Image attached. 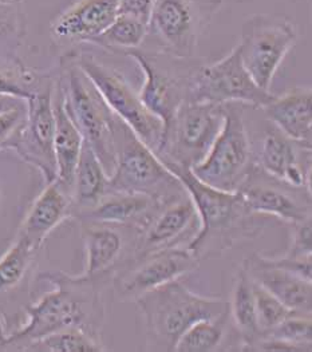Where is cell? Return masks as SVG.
<instances>
[{"instance_id":"6da1fadb","label":"cell","mask_w":312,"mask_h":352,"mask_svg":"<svg viewBox=\"0 0 312 352\" xmlns=\"http://www.w3.org/2000/svg\"><path fill=\"white\" fill-rule=\"evenodd\" d=\"M41 277L55 288L27 307L23 327L10 335L0 331V346L23 351L30 343L67 328H79L102 340L104 289L111 285L113 276H70L52 271Z\"/></svg>"},{"instance_id":"7a4b0ae2","label":"cell","mask_w":312,"mask_h":352,"mask_svg":"<svg viewBox=\"0 0 312 352\" xmlns=\"http://www.w3.org/2000/svg\"><path fill=\"white\" fill-rule=\"evenodd\" d=\"M164 165L181 181L197 210L200 229L188 248L200 260L219 256L238 241L255 239L267 227L268 217L254 213L238 190L213 188L200 181L188 168Z\"/></svg>"},{"instance_id":"3957f363","label":"cell","mask_w":312,"mask_h":352,"mask_svg":"<svg viewBox=\"0 0 312 352\" xmlns=\"http://www.w3.org/2000/svg\"><path fill=\"white\" fill-rule=\"evenodd\" d=\"M135 304L144 318L148 351H175L192 324L230 312L228 300L194 294L180 278L145 294Z\"/></svg>"},{"instance_id":"277c9868","label":"cell","mask_w":312,"mask_h":352,"mask_svg":"<svg viewBox=\"0 0 312 352\" xmlns=\"http://www.w3.org/2000/svg\"><path fill=\"white\" fill-rule=\"evenodd\" d=\"M56 80L67 116L110 176L115 166L117 131L121 120L111 111L97 87L80 70L76 54H67L60 59Z\"/></svg>"},{"instance_id":"5b68a950","label":"cell","mask_w":312,"mask_h":352,"mask_svg":"<svg viewBox=\"0 0 312 352\" xmlns=\"http://www.w3.org/2000/svg\"><path fill=\"white\" fill-rule=\"evenodd\" d=\"M109 192L142 193L161 202L186 195L181 181L122 121L117 131L115 166L109 176Z\"/></svg>"},{"instance_id":"8992f818","label":"cell","mask_w":312,"mask_h":352,"mask_svg":"<svg viewBox=\"0 0 312 352\" xmlns=\"http://www.w3.org/2000/svg\"><path fill=\"white\" fill-rule=\"evenodd\" d=\"M124 55L133 59L145 76L138 91L141 101L162 122L164 130L168 129L182 103L188 101L189 79L200 63L196 56L179 58L165 51L141 47Z\"/></svg>"},{"instance_id":"52a82bcc","label":"cell","mask_w":312,"mask_h":352,"mask_svg":"<svg viewBox=\"0 0 312 352\" xmlns=\"http://www.w3.org/2000/svg\"><path fill=\"white\" fill-rule=\"evenodd\" d=\"M256 165L243 111L234 103L224 107L223 127L205 158L190 168L192 173L213 188L234 192Z\"/></svg>"},{"instance_id":"ba28073f","label":"cell","mask_w":312,"mask_h":352,"mask_svg":"<svg viewBox=\"0 0 312 352\" xmlns=\"http://www.w3.org/2000/svg\"><path fill=\"white\" fill-rule=\"evenodd\" d=\"M225 104L183 102L164 130L156 155L164 164L193 168L208 154L224 122Z\"/></svg>"},{"instance_id":"9c48e42d","label":"cell","mask_w":312,"mask_h":352,"mask_svg":"<svg viewBox=\"0 0 312 352\" xmlns=\"http://www.w3.org/2000/svg\"><path fill=\"white\" fill-rule=\"evenodd\" d=\"M298 41V30L280 14H255L244 21L238 42L244 67L261 89L269 91L274 76Z\"/></svg>"},{"instance_id":"30bf717a","label":"cell","mask_w":312,"mask_h":352,"mask_svg":"<svg viewBox=\"0 0 312 352\" xmlns=\"http://www.w3.org/2000/svg\"><path fill=\"white\" fill-rule=\"evenodd\" d=\"M200 264L201 260L188 247L128 256L111 280L114 298L121 302H135L158 287L197 271Z\"/></svg>"},{"instance_id":"8fae6325","label":"cell","mask_w":312,"mask_h":352,"mask_svg":"<svg viewBox=\"0 0 312 352\" xmlns=\"http://www.w3.org/2000/svg\"><path fill=\"white\" fill-rule=\"evenodd\" d=\"M80 70L93 82L111 111L152 151L156 153L164 126L141 101L124 74L106 66L86 52L76 54Z\"/></svg>"},{"instance_id":"7c38bea8","label":"cell","mask_w":312,"mask_h":352,"mask_svg":"<svg viewBox=\"0 0 312 352\" xmlns=\"http://www.w3.org/2000/svg\"><path fill=\"white\" fill-rule=\"evenodd\" d=\"M223 0H156L148 23V36L159 50L179 58H193L200 36Z\"/></svg>"},{"instance_id":"4fadbf2b","label":"cell","mask_w":312,"mask_h":352,"mask_svg":"<svg viewBox=\"0 0 312 352\" xmlns=\"http://www.w3.org/2000/svg\"><path fill=\"white\" fill-rule=\"evenodd\" d=\"M274 98L271 91L256 85L244 67L238 45L214 63H200L189 79L188 102L247 103L264 109Z\"/></svg>"},{"instance_id":"5bb4252c","label":"cell","mask_w":312,"mask_h":352,"mask_svg":"<svg viewBox=\"0 0 312 352\" xmlns=\"http://www.w3.org/2000/svg\"><path fill=\"white\" fill-rule=\"evenodd\" d=\"M54 87L55 76H41L32 96L26 101V120L10 148L27 164L35 166L46 184L56 179Z\"/></svg>"},{"instance_id":"9a60e30c","label":"cell","mask_w":312,"mask_h":352,"mask_svg":"<svg viewBox=\"0 0 312 352\" xmlns=\"http://www.w3.org/2000/svg\"><path fill=\"white\" fill-rule=\"evenodd\" d=\"M238 193L254 213L280 219L291 226L311 217V190L269 176L258 164L238 188Z\"/></svg>"},{"instance_id":"2e32d148","label":"cell","mask_w":312,"mask_h":352,"mask_svg":"<svg viewBox=\"0 0 312 352\" xmlns=\"http://www.w3.org/2000/svg\"><path fill=\"white\" fill-rule=\"evenodd\" d=\"M200 229V219L189 195L166 202L149 223L135 234L129 256L188 247Z\"/></svg>"},{"instance_id":"e0dca14e","label":"cell","mask_w":312,"mask_h":352,"mask_svg":"<svg viewBox=\"0 0 312 352\" xmlns=\"http://www.w3.org/2000/svg\"><path fill=\"white\" fill-rule=\"evenodd\" d=\"M255 158L267 175L311 190V149L293 142L278 129L264 135L260 153Z\"/></svg>"},{"instance_id":"ac0fdd59","label":"cell","mask_w":312,"mask_h":352,"mask_svg":"<svg viewBox=\"0 0 312 352\" xmlns=\"http://www.w3.org/2000/svg\"><path fill=\"white\" fill-rule=\"evenodd\" d=\"M243 265L249 277L298 315L311 316L312 281L275 265L259 253L248 256Z\"/></svg>"},{"instance_id":"d6986e66","label":"cell","mask_w":312,"mask_h":352,"mask_svg":"<svg viewBox=\"0 0 312 352\" xmlns=\"http://www.w3.org/2000/svg\"><path fill=\"white\" fill-rule=\"evenodd\" d=\"M165 204L142 193L109 192L94 208L79 214L77 219L80 223L110 224L140 233L149 226Z\"/></svg>"},{"instance_id":"ffe728a7","label":"cell","mask_w":312,"mask_h":352,"mask_svg":"<svg viewBox=\"0 0 312 352\" xmlns=\"http://www.w3.org/2000/svg\"><path fill=\"white\" fill-rule=\"evenodd\" d=\"M120 0H79L52 23L58 43H89L113 23Z\"/></svg>"},{"instance_id":"44dd1931","label":"cell","mask_w":312,"mask_h":352,"mask_svg":"<svg viewBox=\"0 0 312 352\" xmlns=\"http://www.w3.org/2000/svg\"><path fill=\"white\" fill-rule=\"evenodd\" d=\"M69 217H71V195L55 179L46 184L31 205L16 237L38 252L46 237Z\"/></svg>"},{"instance_id":"7402d4cb","label":"cell","mask_w":312,"mask_h":352,"mask_svg":"<svg viewBox=\"0 0 312 352\" xmlns=\"http://www.w3.org/2000/svg\"><path fill=\"white\" fill-rule=\"evenodd\" d=\"M265 117L293 142L312 148V91L309 86L292 87L269 102Z\"/></svg>"},{"instance_id":"603a6c76","label":"cell","mask_w":312,"mask_h":352,"mask_svg":"<svg viewBox=\"0 0 312 352\" xmlns=\"http://www.w3.org/2000/svg\"><path fill=\"white\" fill-rule=\"evenodd\" d=\"M86 250V276H114L118 265L128 257L120 228L101 223H80Z\"/></svg>"},{"instance_id":"cb8c5ba5","label":"cell","mask_w":312,"mask_h":352,"mask_svg":"<svg viewBox=\"0 0 312 352\" xmlns=\"http://www.w3.org/2000/svg\"><path fill=\"white\" fill-rule=\"evenodd\" d=\"M54 154L56 162V181L71 195L74 173L83 145V137L65 110L62 91L56 80V76L54 87Z\"/></svg>"},{"instance_id":"d4e9b609","label":"cell","mask_w":312,"mask_h":352,"mask_svg":"<svg viewBox=\"0 0 312 352\" xmlns=\"http://www.w3.org/2000/svg\"><path fill=\"white\" fill-rule=\"evenodd\" d=\"M107 182L109 175L100 158L83 141L71 188V217L77 219L101 201L107 193Z\"/></svg>"},{"instance_id":"484cf974","label":"cell","mask_w":312,"mask_h":352,"mask_svg":"<svg viewBox=\"0 0 312 352\" xmlns=\"http://www.w3.org/2000/svg\"><path fill=\"white\" fill-rule=\"evenodd\" d=\"M230 318L240 336V350H243L244 347L254 343L258 338H260V329L256 319L252 280L247 274V270L243 265V263L234 277L232 296L230 300Z\"/></svg>"},{"instance_id":"4316f807","label":"cell","mask_w":312,"mask_h":352,"mask_svg":"<svg viewBox=\"0 0 312 352\" xmlns=\"http://www.w3.org/2000/svg\"><path fill=\"white\" fill-rule=\"evenodd\" d=\"M148 25L129 16L117 15L113 23L100 35L89 41V43L102 47L115 54L140 49L146 41Z\"/></svg>"},{"instance_id":"83f0119b","label":"cell","mask_w":312,"mask_h":352,"mask_svg":"<svg viewBox=\"0 0 312 352\" xmlns=\"http://www.w3.org/2000/svg\"><path fill=\"white\" fill-rule=\"evenodd\" d=\"M230 322V312L216 319L199 320L182 333L175 351L210 352L219 350L225 340Z\"/></svg>"},{"instance_id":"f1b7e54d","label":"cell","mask_w":312,"mask_h":352,"mask_svg":"<svg viewBox=\"0 0 312 352\" xmlns=\"http://www.w3.org/2000/svg\"><path fill=\"white\" fill-rule=\"evenodd\" d=\"M104 342L79 328H67L30 343L27 352H102Z\"/></svg>"},{"instance_id":"f546056e","label":"cell","mask_w":312,"mask_h":352,"mask_svg":"<svg viewBox=\"0 0 312 352\" xmlns=\"http://www.w3.org/2000/svg\"><path fill=\"white\" fill-rule=\"evenodd\" d=\"M36 251L25 240L15 236L11 247L0 257V295L21 287L32 267Z\"/></svg>"},{"instance_id":"4dcf8cb0","label":"cell","mask_w":312,"mask_h":352,"mask_svg":"<svg viewBox=\"0 0 312 352\" xmlns=\"http://www.w3.org/2000/svg\"><path fill=\"white\" fill-rule=\"evenodd\" d=\"M39 78V74L31 72L18 60L0 62V96L27 101L32 96Z\"/></svg>"},{"instance_id":"1f68e13d","label":"cell","mask_w":312,"mask_h":352,"mask_svg":"<svg viewBox=\"0 0 312 352\" xmlns=\"http://www.w3.org/2000/svg\"><path fill=\"white\" fill-rule=\"evenodd\" d=\"M252 288H254L256 319L260 329V335L269 331L271 328L278 326L291 315H298L293 311H291L279 299H276L272 294L264 289L258 283H255L254 280H252Z\"/></svg>"},{"instance_id":"d6a6232c","label":"cell","mask_w":312,"mask_h":352,"mask_svg":"<svg viewBox=\"0 0 312 352\" xmlns=\"http://www.w3.org/2000/svg\"><path fill=\"white\" fill-rule=\"evenodd\" d=\"M260 336L275 338L287 343L296 344L304 351L312 350V320L311 316L291 315L278 326L264 332ZM259 339V338H258Z\"/></svg>"},{"instance_id":"836d02e7","label":"cell","mask_w":312,"mask_h":352,"mask_svg":"<svg viewBox=\"0 0 312 352\" xmlns=\"http://www.w3.org/2000/svg\"><path fill=\"white\" fill-rule=\"evenodd\" d=\"M27 104L0 111V151H10L11 144L26 120Z\"/></svg>"},{"instance_id":"e575fe53","label":"cell","mask_w":312,"mask_h":352,"mask_svg":"<svg viewBox=\"0 0 312 352\" xmlns=\"http://www.w3.org/2000/svg\"><path fill=\"white\" fill-rule=\"evenodd\" d=\"M291 257H310L312 256V221L311 217L292 224L291 244L286 252Z\"/></svg>"},{"instance_id":"d590c367","label":"cell","mask_w":312,"mask_h":352,"mask_svg":"<svg viewBox=\"0 0 312 352\" xmlns=\"http://www.w3.org/2000/svg\"><path fill=\"white\" fill-rule=\"evenodd\" d=\"M156 0H120L118 15L129 16L148 25Z\"/></svg>"},{"instance_id":"8d00e7d4","label":"cell","mask_w":312,"mask_h":352,"mask_svg":"<svg viewBox=\"0 0 312 352\" xmlns=\"http://www.w3.org/2000/svg\"><path fill=\"white\" fill-rule=\"evenodd\" d=\"M25 103H26V101L19 100V98L8 97V96H0V111L8 110V109H12V107H16V106L25 104Z\"/></svg>"},{"instance_id":"74e56055","label":"cell","mask_w":312,"mask_h":352,"mask_svg":"<svg viewBox=\"0 0 312 352\" xmlns=\"http://www.w3.org/2000/svg\"><path fill=\"white\" fill-rule=\"evenodd\" d=\"M7 1H10V3H14V4H15V3H21L22 0H7Z\"/></svg>"},{"instance_id":"f35d334b","label":"cell","mask_w":312,"mask_h":352,"mask_svg":"<svg viewBox=\"0 0 312 352\" xmlns=\"http://www.w3.org/2000/svg\"><path fill=\"white\" fill-rule=\"evenodd\" d=\"M0 3H10V1H7V0H0ZM11 4H14V3H11Z\"/></svg>"}]
</instances>
